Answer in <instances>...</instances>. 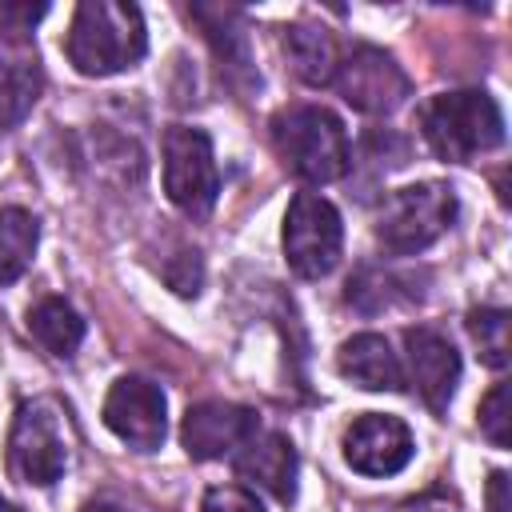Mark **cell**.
<instances>
[{
	"label": "cell",
	"instance_id": "cell-11",
	"mask_svg": "<svg viewBox=\"0 0 512 512\" xmlns=\"http://www.w3.org/2000/svg\"><path fill=\"white\" fill-rule=\"evenodd\" d=\"M344 460L360 476H392L412 460V432L396 416L364 412L344 432Z\"/></svg>",
	"mask_w": 512,
	"mask_h": 512
},
{
	"label": "cell",
	"instance_id": "cell-8",
	"mask_svg": "<svg viewBox=\"0 0 512 512\" xmlns=\"http://www.w3.org/2000/svg\"><path fill=\"white\" fill-rule=\"evenodd\" d=\"M64 464H68V452H64V436H60L56 416L44 404H24L16 412L12 436H8L12 476L24 484H36V488H48L60 480Z\"/></svg>",
	"mask_w": 512,
	"mask_h": 512
},
{
	"label": "cell",
	"instance_id": "cell-25",
	"mask_svg": "<svg viewBox=\"0 0 512 512\" xmlns=\"http://www.w3.org/2000/svg\"><path fill=\"white\" fill-rule=\"evenodd\" d=\"M84 512H132V508H124V504H112V500H100V504H88Z\"/></svg>",
	"mask_w": 512,
	"mask_h": 512
},
{
	"label": "cell",
	"instance_id": "cell-17",
	"mask_svg": "<svg viewBox=\"0 0 512 512\" xmlns=\"http://www.w3.org/2000/svg\"><path fill=\"white\" fill-rule=\"evenodd\" d=\"M28 332L52 352V356H72L84 340V320L80 312L60 300V296H44L32 312H28Z\"/></svg>",
	"mask_w": 512,
	"mask_h": 512
},
{
	"label": "cell",
	"instance_id": "cell-19",
	"mask_svg": "<svg viewBox=\"0 0 512 512\" xmlns=\"http://www.w3.org/2000/svg\"><path fill=\"white\" fill-rule=\"evenodd\" d=\"M192 16L208 28V40L216 48V56L236 72V68H248V40H244V28H240V16L232 8H192Z\"/></svg>",
	"mask_w": 512,
	"mask_h": 512
},
{
	"label": "cell",
	"instance_id": "cell-24",
	"mask_svg": "<svg viewBox=\"0 0 512 512\" xmlns=\"http://www.w3.org/2000/svg\"><path fill=\"white\" fill-rule=\"evenodd\" d=\"M488 512H512V480L508 472L488 476Z\"/></svg>",
	"mask_w": 512,
	"mask_h": 512
},
{
	"label": "cell",
	"instance_id": "cell-20",
	"mask_svg": "<svg viewBox=\"0 0 512 512\" xmlns=\"http://www.w3.org/2000/svg\"><path fill=\"white\" fill-rule=\"evenodd\" d=\"M468 332L484 356L488 368H504L508 364V312L504 308H476L468 316Z\"/></svg>",
	"mask_w": 512,
	"mask_h": 512
},
{
	"label": "cell",
	"instance_id": "cell-3",
	"mask_svg": "<svg viewBox=\"0 0 512 512\" xmlns=\"http://www.w3.org/2000/svg\"><path fill=\"white\" fill-rule=\"evenodd\" d=\"M420 124H424V140L432 144V152L456 164L504 144V112L480 88H460V92H444L428 100Z\"/></svg>",
	"mask_w": 512,
	"mask_h": 512
},
{
	"label": "cell",
	"instance_id": "cell-5",
	"mask_svg": "<svg viewBox=\"0 0 512 512\" xmlns=\"http://www.w3.org/2000/svg\"><path fill=\"white\" fill-rule=\"evenodd\" d=\"M340 244H344V228H340V212L316 196V192H300L288 204L284 216V256L288 268L304 280H320L336 268L340 260Z\"/></svg>",
	"mask_w": 512,
	"mask_h": 512
},
{
	"label": "cell",
	"instance_id": "cell-18",
	"mask_svg": "<svg viewBox=\"0 0 512 512\" xmlns=\"http://www.w3.org/2000/svg\"><path fill=\"white\" fill-rule=\"evenodd\" d=\"M36 220L24 208H0V284H12L36 252Z\"/></svg>",
	"mask_w": 512,
	"mask_h": 512
},
{
	"label": "cell",
	"instance_id": "cell-7",
	"mask_svg": "<svg viewBox=\"0 0 512 512\" xmlns=\"http://www.w3.org/2000/svg\"><path fill=\"white\" fill-rule=\"evenodd\" d=\"M104 424L136 452H156L168 432V400L144 376H120L104 400Z\"/></svg>",
	"mask_w": 512,
	"mask_h": 512
},
{
	"label": "cell",
	"instance_id": "cell-14",
	"mask_svg": "<svg viewBox=\"0 0 512 512\" xmlns=\"http://www.w3.org/2000/svg\"><path fill=\"white\" fill-rule=\"evenodd\" d=\"M336 368H340L344 380H352L356 388H368V392H396L404 384L396 352L376 332H360V336L344 340V348L336 356Z\"/></svg>",
	"mask_w": 512,
	"mask_h": 512
},
{
	"label": "cell",
	"instance_id": "cell-23",
	"mask_svg": "<svg viewBox=\"0 0 512 512\" xmlns=\"http://www.w3.org/2000/svg\"><path fill=\"white\" fill-rule=\"evenodd\" d=\"M204 512H264V508L244 488H212L204 496Z\"/></svg>",
	"mask_w": 512,
	"mask_h": 512
},
{
	"label": "cell",
	"instance_id": "cell-21",
	"mask_svg": "<svg viewBox=\"0 0 512 512\" xmlns=\"http://www.w3.org/2000/svg\"><path fill=\"white\" fill-rule=\"evenodd\" d=\"M480 428L496 448L512 444V412H508V384H496L480 404Z\"/></svg>",
	"mask_w": 512,
	"mask_h": 512
},
{
	"label": "cell",
	"instance_id": "cell-16",
	"mask_svg": "<svg viewBox=\"0 0 512 512\" xmlns=\"http://www.w3.org/2000/svg\"><path fill=\"white\" fill-rule=\"evenodd\" d=\"M44 76L36 56H0V128H16L40 100Z\"/></svg>",
	"mask_w": 512,
	"mask_h": 512
},
{
	"label": "cell",
	"instance_id": "cell-22",
	"mask_svg": "<svg viewBox=\"0 0 512 512\" xmlns=\"http://www.w3.org/2000/svg\"><path fill=\"white\" fill-rule=\"evenodd\" d=\"M44 12H48V4H0V32L24 36V32H32V24Z\"/></svg>",
	"mask_w": 512,
	"mask_h": 512
},
{
	"label": "cell",
	"instance_id": "cell-15",
	"mask_svg": "<svg viewBox=\"0 0 512 512\" xmlns=\"http://www.w3.org/2000/svg\"><path fill=\"white\" fill-rule=\"evenodd\" d=\"M284 56L292 64V72L304 80V84H332L336 80V68H340V56H336V44L324 28L316 24H292L284 32Z\"/></svg>",
	"mask_w": 512,
	"mask_h": 512
},
{
	"label": "cell",
	"instance_id": "cell-6",
	"mask_svg": "<svg viewBox=\"0 0 512 512\" xmlns=\"http://www.w3.org/2000/svg\"><path fill=\"white\" fill-rule=\"evenodd\" d=\"M164 192L188 216H208L220 192L212 140L200 128L176 124L164 136Z\"/></svg>",
	"mask_w": 512,
	"mask_h": 512
},
{
	"label": "cell",
	"instance_id": "cell-13",
	"mask_svg": "<svg viewBox=\"0 0 512 512\" xmlns=\"http://www.w3.org/2000/svg\"><path fill=\"white\" fill-rule=\"evenodd\" d=\"M236 476L248 480L252 488H264L280 504H292L296 496V448L280 432H256L244 452L236 456Z\"/></svg>",
	"mask_w": 512,
	"mask_h": 512
},
{
	"label": "cell",
	"instance_id": "cell-9",
	"mask_svg": "<svg viewBox=\"0 0 512 512\" xmlns=\"http://www.w3.org/2000/svg\"><path fill=\"white\" fill-rule=\"evenodd\" d=\"M336 84H340V96L356 108V112H368V116H388L392 108L404 104L408 96V76L404 68L380 52V48H352L340 68H336Z\"/></svg>",
	"mask_w": 512,
	"mask_h": 512
},
{
	"label": "cell",
	"instance_id": "cell-10",
	"mask_svg": "<svg viewBox=\"0 0 512 512\" xmlns=\"http://www.w3.org/2000/svg\"><path fill=\"white\" fill-rule=\"evenodd\" d=\"M256 428H260V416L252 408L228 404V400H204L184 412L180 440L192 460H220L224 452L244 448L256 436Z\"/></svg>",
	"mask_w": 512,
	"mask_h": 512
},
{
	"label": "cell",
	"instance_id": "cell-4",
	"mask_svg": "<svg viewBox=\"0 0 512 512\" xmlns=\"http://www.w3.org/2000/svg\"><path fill=\"white\" fill-rule=\"evenodd\" d=\"M452 220H456V192L448 184H432V180L408 184L384 200L376 216V240L396 256H412L424 252L432 240H440Z\"/></svg>",
	"mask_w": 512,
	"mask_h": 512
},
{
	"label": "cell",
	"instance_id": "cell-2",
	"mask_svg": "<svg viewBox=\"0 0 512 512\" xmlns=\"http://www.w3.org/2000/svg\"><path fill=\"white\" fill-rule=\"evenodd\" d=\"M272 140H276L280 160L308 184H332L352 164L344 124L320 104L284 108L272 120Z\"/></svg>",
	"mask_w": 512,
	"mask_h": 512
},
{
	"label": "cell",
	"instance_id": "cell-26",
	"mask_svg": "<svg viewBox=\"0 0 512 512\" xmlns=\"http://www.w3.org/2000/svg\"><path fill=\"white\" fill-rule=\"evenodd\" d=\"M0 512H20V508H16L12 500H4V496H0Z\"/></svg>",
	"mask_w": 512,
	"mask_h": 512
},
{
	"label": "cell",
	"instance_id": "cell-12",
	"mask_svg": "<svg viewBox=\"0 0 512 512\" xmlns=\"http://www.w3.org/2000/svg\"><path fill=\"white\" fill-rule=\"evenodd\" d=\"M404 348H408V376H412V388L424 396V404L432 412H444L456 384H460V356L456 348L428 332V328H408L404 332Z\"/></svg>",
	"mask_w": 512,
	"mask_h": 512
},
{
	"label": "cell",
	"instance_id": "cell-1",
	"mask_svg": "<svg viewBox=\"0 0 512 512\" xmlns=\"http://www.w3.org/2000/svg\"><path fill=\"white\" fill-rule=\"evenodd\" d=\"M68 60L76 64V72L84 76H112L132 68L144 48V16L136 4H120V0H84L72 16L68 28Z\"/></svg>",
	"mask_w": 512,
	"mask_h": 512
}]
</instances>
